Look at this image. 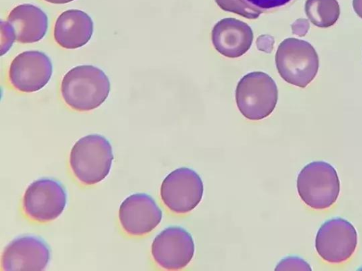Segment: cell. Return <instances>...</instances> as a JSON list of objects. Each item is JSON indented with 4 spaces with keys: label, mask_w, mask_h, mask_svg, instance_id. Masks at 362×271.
I'll list each match as a JSON object with an SVG mask.
<instances>
[{
    "label": "cell",
    "mask_w": 362,
    "mask_h": 271,
    "mask_svg": "<svg viewBox=\"0 0 362 271\" xmlns=\"http://www.w3.org/2000/svg\"><path fill=\"white\" fill-rule=\"evenodd\" d=\"M110 83L104 71L92 65L76 66L64 76L61 92L67 105L79 112L93 110L109 95Z\"/></svg>",
    "instance_id": "obj_1"
},
{
    "label": "cell",
    "mask_w": 362,
    "mask_h": 271,
    "mask_svg": "<svg viewBox=\"0 0 362 271\" xmlns=\"http://www.w3.org/2000/svg\"><path fill=\"white\" fill-rule=\"evenodd\" d=\"M112 160V148L108 140L99 134H90L74 144L70 152L69 165L80 183L91 186L109 174Z\"/></svg>",
    "instance_id": "obj_2"
},
{
    "label": "cell",
    "mask_w": 362,
    "mask_h": 271,
    "mask_svg": "<svg viewBox=\"0 0 362 271\" xmlns=\"http://www.w3.org/2000/svg\"><path fill=\"white\" fill-rule=\"evenodd\" d=\"M296 186L301 200L315 210L330 207L340 191L336 169L325 161H313L306 164L298 175Z\"/></svg>",
    "instance_id": "obj_3"
},
{
    "label": "cell",
    "mask_w": 362,
    "mask_h": 271,
    "mask_svg": "<svg viewBox=\"0 0 362 271\" xmlns=\"http://www.w3.org/2000/svg\"><path fill=\"white\" fill-rule=\"evenodd\" d=\"M276 68L287 83L300 88L306 87L316 76L319 58L308 42L289 37L278 47L275 56Z\"/></svg>",
    "instance_id": "obj_4"
},
{
    "label": "cell",
    "mask_w": 362,
    "mask_h": 271,
    "mask_svg": "<svg viewBox=\"0 0 362 271\" xmlns=\"http://www.w3.org/2000/svg\"><path fill=\"white\" fill-rule=\"evenodd\" d=\"M235 100L240 113L247 119H264L274 111L278 100L274 80L261 71L249 73L238 82Z\"/></svg>",
    "instance_id": "obj_5"
},
{
    "label": "cell",
    "mask_w": 362,
    "mask_h": 271,
    "mask_svg": "<svg viewBox=\"0 0 362 271\" xmlns=\"http://www.w3.org/2000/svg\"><path fill=\"white\" fill-rule=\"evenodd\" d=\"M66 193L63 185L50 178L31 183L23 198V210L33 221L45 223L57 219L66 205Z\"/></svg>",
    "instance_id": "obj_6"
},
{
    "label": "cell",
    "mask_w": 362,
    "mask_h": 271,
    "mask_svg": "<svg viewBox=\"0 0 362 271\" xmlns=\"http://www.w3.org/2000/svg\"><path fill=\"white\" fill-rule=\"evenodd\" d=\"M204 185L199 174L187 167L170 172L163 181L160 197L164 205L177 214L187 213L200 203Z\"/></svg>",
    "instance_id": "obj_7"
},
{
    "label": "cell",
    "mask_w": 362,
    "mask_h": 271,
    "mask_svg": "<svg viewBox=\"0 0 362 271\" xmlns=\"http://www.w3.org/2000/svg\"><path fill=\"white\" fill-rule=\"evenodd\" d=\"M357 232L353 224L341 217L325 221L315 237V249L320 258L329 263L346 261L357 246Z\"/></svg>",
    "instance_id": "obj_8"
},
{
    "label": "cell",
    "mask_w": 362,
    "mask_h": 271,
    "mask_svg": "<svg viewBox=\"0 0 362 271\" xmlns=\"http://www.w3.org/2000/svg\"><path fill=\"white\" fill-rule=\"evenodd\" d=\"M47 28V16L42 9L29 4L16 6L7 20L1 22L2 40H6L1 48L6 47L4 54L15 40L21 43L40 41L45 35Z\"/></svg>",
    "instance_id": "obj_9"
},
{
    "label": "cell",
    "mask_w": 362,
    "mask_h": 271,
    "mask_svg": "<svg viewBox=\"0 0 362 271\" xmlns=\"http://www.w3.org/2000/svg\"><path fill=\"white\" fill-rule=\"evenodd\" d=\"M194 243L192 235L181 227H168L160 232L151 245V255L160 267L180 270L192 260Z\"/></svg>",
    "instance_id": "obj_10"
},
{
    "label": "cell",
    "mask_w": 362,
    "mask_h": 271,
    "mask_svg": "<svg viewBox=\"0 0 362 271\" xmlns=\"http://www.w3.org/2000/svg\"><path fill=\"white\" fill-rule=\"evenodd\" d=\"M52 73L50 59L45 53L25 51L12 61L9 80L12 86L23 92H33L42 89Z\"/></svg>",
    "instance_id": "obj_11"
},
{
    "label": "cell",
    "mask_w": 362,
    "mask_h": 271,
    "mask_svg": "<svg viewBox=\"0 0 362 271\" xmlns=\"http://www.w3.org/2000/svg\"><path fill=\"white\" fill-rule=\"evenodd\" d=\"M119 219L122 229L132 236L152 231L162 219V211L154 199L146 193H134L120 205Z\"/></svg>",
    "instance_id": "obj_12"
},
{
    "label": "cell",
    "mask_w": 362,
    "mask_h": 271,
    "mask_svg": "<svg viewBox=\"0 0 362 271\" xmlns=\"http://www.w3.org/2000/svg\"><path fill=\"white\" fill-rule=\"evenodd\" d=\"M50 260L49 248L41 238L23 235L11 241L1 256L3 270H43Z\"/></svg>",
    "instance_id": "obj_13"
},
{
    "label": "cell",
    "mask_w": 362,
    "mask_h": 271,
    "mask_svg": "<svg viewBox=\"0 0 362 271\" xmlns=\"http://www.w3.org/2000/svg\"><path fill=\"white\" fill-rule=\"evenodd\" d=\"M252 40L251 28L245 22L233 18L219 20L211 32L214 48L228 58H237L246 53Z\"/></svg>",
    "instance_id": "obj_14"
},
{
    "label": "cell",
    "mask_w": 362,
    "mask_h": 271,
    "mask_svg": "<svg viewBox=\"0 0 362 271\" xmlns=\"http://www.w3.org/2000/svg\"><path fill=\"white\" fill-rule=\"evenodd\" d=\"M93 23L84 11L78 9L65 11L57 18L54 37L65 49H76L85 45L91 38Z\"/></svg>",
    "instance_id": "obj_15"
},
{
    "label": "cell",
    "mask_w": 362,
    "mask_h": 271,
    "mask_svg": "<svg viewBox=\"0 0 362 271\" xmlns=\"http://www.w3.org/2000/svg\"><path fill=\"white\" fill-rule=\"evenodd\" d=\"M305 11L310 21L322 28L333 25L340 14L337 0H306Z\"/></svg>",
    "instance_id": "obj_16"
},
{
    "label": "cell",
    "mask_w": 362,
    "mask_h": 271,
    "mask_svg": "<svg viewBox=\"0 0 362 271\" xmlns=\"http://www.w3.org/2000/svg\"><path fill=\"white\" fill-rule=\"evenodd\" d=\"M223 11L231 12L248 19H256L264 11L259 8L247 0H215Z\"/></svg>",
    "instance_id": "obj_17"
},
{
    "label": "cell",
    "mask_w": 362,
    "mask_h": 271,
    "mask_svg": "<svg viewBox=\"0 0 362 271\" xmlns=\"http://www.w3.org/2000/svg\"><path fill=\"white\" fill-rule=\"evenodd\" d=\"M278 270H312L310 265L303 258L297 256H288L282 259L275 268Z\"/></svg>",
    "instance_id": "obj_18"
},
{
    "label": "cell",
    "mask_w": 362,
    "mask_h": 271,
    "mask_svg": "<svg viewBox=\"0 0 362 271\" xmlns=\"http://www.w3.org/2000/svg\"><path fill=\"white\" fill-rule=\"evenodd\" d=\"M291 0H247L252 5L264 11L280 7L290 2Z\"/></svg>",
    "instance_id": "obj_19"
},
{
    "label": "cell",
    "mask_w": 362,
    "mask_h": 271,
    "mask_svg": "<svg viewBox=\"0 0 362 271\" xmlns=\"http://www.w3.org/2000/svg\"><path fill=\"white\" fill-rule=\"evenodd\" d=\"M274 39L269 35H262L258 37L256 44L259 50L266 53H271L273 50Z\"/></svg>",
    "instance_id": "obj_20"
},
{
    "label": "cell",
    "mask_w": 362,
    "mask_h": 271,
    "mask_svg": "<svg viewBox=\"0 0 362 271\" xmlns=\"http://www.w3.org/2000/svg\"><path fill=\"white\" fill-rule=\"evenodd\" d=\"M310 28L309 22L307 19H297L292 25V32L299 37H303L306 35Z\"/></svg>",
    "instance_id": "obj_21"
},
{
    "label": "cell",
    "mask_w": 362,
    "mask_h": 271,
    "mask_svg": "<svg viewBox=\"0 0 362 271\" xmlns=\"http://www.w3.org/2000/svg\"><path fill=\"white\" fill-rule=\"evenodd\" d=\"M353 8L356 14L362 18V0H353Z\"/></svg>",
    "instance_id": "obj_22"
},
{
    "label": "cell",
    "mask_w": 362,
    "mask_h": 271,
    "mask_svg": "<svg viewBox=\"0 0 362 271\" xmlns=\"http://www.w3.org/2000/svg\"><path fill=\"white\" fill-rule=\"evenodd\" d=\"M47 2L55 4H62L71 2L74 0H45Z\"/></svg>",
    "instance_id": "obj_23"
}]
</instances>
